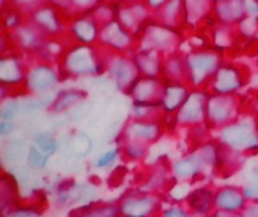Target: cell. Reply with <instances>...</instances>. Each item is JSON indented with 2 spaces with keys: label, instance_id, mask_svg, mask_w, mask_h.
<instances>
[{
  "label": "cell",
  "instance_id": "obj_9",
  "mask_svg": "<svg viewBox=\"0 0 258 217\" xmlns=\"http://www.w3.org/2000/svg\"><path fill=\"white\" fill-rule=\"evenodd\" d=\"M100 32L101 21L92 12H83L68 20L65 36L71 44H98Z\"/></svg>",
  "mask_w": 258,
  "mask_h": 217
},
{
  "label": "cell",
  "instance_id": "obj_11",
  "mask_svg": "<svg viewBox=\"0 0 258 217\" xmlns=\"http://www.w3.org/2000/svg\"><path fill=\"white\" fill-rule=\"evenodd\" d=\"M106 73L113 77L116 85L122 91H128L132 83L139 77V69L132 54L128 53H110L107 51Z\"/></svg>",
  "mask_w": 258,
  "mask_h": 217
},
{
  "label": "cell",
  "instance_id": "obj_17",
  "mask_svg": "<svg viewBox=\"0 0 258 217\" xmlns=\"http://www.w3.org/2000/svg\"><path fill=\"white\" fill-rule=\"evenodd\" d=\"M136 66L142 76H154V77H162L163 71V56L160 51L147 48V47H138L132 53Z\"/></svg>",
  "mask_w": 258,
  "mask_h": 217
},
{
  "label": "cell",
  "instance_id": "obj_22",
  "mask_svg": "<svg viewBox=\"0 0 258 217\" xmlns=\"http://www.w3.org/2000/svg\"><path fill=\"white\" fill-rule=\"evenodd\" d=\"M32 143L35 147H38L42 153H45L47 156H53L59 151L60 148V143L59 140L50 133V131H38L33 134L32 137Z\"/></svg>",
  "mask_w": 258,
  "mask_h": 217
},
{
  "label": "cell",
  "instance_id": "obj_16",
  "mask_svg": "<svg viewBox=\"0 0 258 217\" xmlns=\"http://www.w3.org/2000/svg\"><path fill=\"white\" fill-rule=\"evenodd\" d=\"M192 86L184 80H169L163 79V91H162V110L163 113L175 115L181 104L186 101L187 95L190 94Z\"/></svg>",
  "mask_w": 258,
  "mask_h": 217
},
{
  "label": "cell",
  "instance_id": "obj_14",
  "mask_svg": "<svg viewBox=\"0 0 258 217\" xmlns=\"http://www.w3.org/2000/svg\"><path fill=\"white\" fill-rule=\"evenodd\" d=\"M119 211L125 216H150L159 211V201L151 192H128L119 199Z\"/></svg>",
  "mask_w": 258,
  "mask_h": 217
},
{
  "label": "cell",
  "instance_id": "obj_18",
  "mask_svg": "<svg viewBox=\"0 0 258 217\" xmlns=\"http://www.w3.org/2000/svg\"><path fill=\"white\" fill-rule=\"evenodd\" d=\"M206 160L203 159L201 153H195V154H190L184 159H180L177 160L171 171H172V175L175 180H180V181H197V178L204 172L206 169Z\"/></svg>",
  "mask_w": 258,
  "mask_h": 217
},
{
  "label": "cell",
  "instance_id": "obj_8",
  "mask_svg": "<svg viewBox=\"0 0 258 217\" xmlns=\"http://www.w3.org/2000/svg\"><path fill=\"white\" fill-rule=\"evenodd\" d=\"M209 94L210 91L207 88H192L186 101L175 113L178 125L194 127V125L206 124Z\"/></svg>",
  "mask_w": 258,
  "mask_h": 217
},
{
  "label": "cell",
  "instance_id": "obj_15",
  "mask_svg": "<svg viewBox=\"0 0 258 217\" xmlns=\"http://www.w3.org/2000/svg\"><path fill=\"white\" fill-rule=\"evenodd\" d=\"M29 66L24 59L17 53H9V56H3L0 62V79L3 88H24L26 76Z\"/></svg>",
  "mask_w": 258,
  "mask_h": 217
},
{
  "label": "cell",
  "instance_id": "obj_23",
  "mask_svg": "<svg viewBox=\"0 0 258 217\" xmlns=\"http://www.w3.org/2000/svg\"><path fill=\"white\" fill-rule=\"evenodd\" d=\"M48 160H50V156H47L45 153H42L38 147L32 145L29 148V151H27V165L32 169L42 171L48 165Z\"/></svg>",
  "mask_w": 258,
  "mask_h": 217
},
{
  "label": "cell",
  "instance_id": "obj_13",
  "mask_svg": "<svg viewBox=\"0 0 258 217\" xmlns=\"http://www.w3.org/2000/svg\"><path fill=\"white\" fill-rule=\"evenodd\" d=\"M248 205V199L243 195V190L236 186H224L215 192V213L219 216H233L243 214Z\"/></svg>",
  "mask_w": 258,
  "mask_h": 217
},
{
  "label": "cell",
  "instance_id": "obj_21",
  "mask_svg": "<svg viewBox=\"0 0 258 217\" xmlns=\"http://www.w3.org/2000/svg\"><path fill=\"white\" fill-rule=\"evenodd\" d=\"M68 148L77 157H86L92 150V140L86 133H73L68 137Z\"/></svg>",
  "mask_w": 258,
  "mask_h": 217
},
{
  "label": "cell",
  "instance_id": "obj_4",
  "mask_svg": "<svg viewBox=\"0 0 258 217\" xmlns=\"http://www.w3.org/2000/svg\"><path fill=\"white\" fill-rule=\"evenodd\" d=\"M98 45L110 53L132 54L139 47V39L118 18H112L101 24Z\"/></svg>",
  "mask_w": 258,
  "mask_h": 217
},
{
  "label": "cell",
  "instance_id": "obj_2",
  "mask_svg": "<svg viewBox=\"0 0 258 217\" xmlns=\"http://www.w3.org/2000/svg\"><path fill=\"white\" fill-rule=\"evenodd\" d=\"M218 140L237 153L258 154V119L236 118L227 125L218 128Z\"/></svg>",
  "mask_w": 258,
  "mask_h": 217
},
{
  "label": "cell",
  "instance_id": "obj_25",
  "mask_svg": "<svg viewBox=\"0 0 258 217\" xmlns=\"http://www.w3.org/2000/svg\"><path fill=\"white\" fill-rule=\"evenodd\" d=\"M20 107H21V104L15 97L3 98V106H2V110H0L2 121H14V118L18 113Z\"/></svg>",
  "mask_w": 258,
  "mask_h": 217
},
{
  "label": "cell",
  "instance_id": "obj_5",
  "mask_svg": "<svg viewBox=\"0 0 258 217\" xmlns=\"http://www.w3.org/2000/svg\"><path fill=\"white\" fill-rule=\"evenodd\" d=\"M240 115V98L237 94H209L207 100V119L206 124L210 130H218Z\"/></svg>",
  "mask_w": 258,
  "mask_h": 217
},
{
  "label": "cell",
  "instance_id": "obj_6",
  "mask_svg": "<svg viewBox=\"0 0 258 217\" xmlns=\"http://www.w3.org/2000/svg\"><path fill=\"white\" fill-rule=\"evenodd\" d=\"M249 77L242 65L222 60L207 89L215 94H237L248 83Z\"/></svg>",
  "mask_w": 258,
  "mask_h": 217
},
{
  "label": "cell",
  "instance_id": "obj_27",
  "mask_svg": "<svg viewBox=\"0 0 258 217\" xmlns=\"http://www.w3.org/2000/svg\"><path fill=\"white\" fill-rule=\"evenodd\" d=\"M15 130V124L14 121H2L0 122V134L2 137H8L14 133Z\"/></svg>",
  "mask_w": 258,
  "mask_h": 217
},
{
  "label": "cell",
  "instance_id": "obj_19",
  "mask_svg": "<svg viewBox=\"0 0 258 217\" xmlns=\"http://www.w3.org/2000/svg\"><path fill=\"white\" fill-rule=\"evenodd\" d=\"M215 192L212 187H198L190 190L186 202V207L194 214H213L215 207Z\"/></svg>",
  "mask_w": 258,
  "mask_h": 217
},
{
  "label": "cell",
  "instance_id": "obj_1",
  "mask_svg": "<svg viewBox=\"0 0 258 217\" xmlns=\"http://www.w3.org/2000/svg\"><path fill=\"white\" fill-rule=\"evenodd\" d=\"M59 59L60 80L65 77L98 76L106 71L107 50L98 44H70Z\"/></svg>",
  "mask_w": 258,
  "mask_h": 217
},
{
  "label": "cell",
  "instance_id": "obj_3",
  "mask_svg": "<svg viewBox=\"0 0 258 217\" xmlns=\"http://www.w3.org/2000/svg\"><path fill=\"white\" fill-rule=\"evenodd\" d=\"M184 57L187 83L192 88H207L222 62L221 53L212 47H197Z\"/></svg>",
  "mask_w": 258,
  "mask_h": 217
},
{
  "label": "cell",
  "instance_id": "obj_12",
  "mask_svg": "<svg viewBox=\"0 0 258 217\" xmlns=\"http://www.w3.org/2000/svg\"><path fill=\"white\" fill-rule=\"evenodd\" d=\"M165 127L160 121V118L153 119H141L135 118L127 124V128L121 133L122 134V143L127 140L141 142L145 145H151L153 142L159 140V137L163 134Z\"/></svg>",
  "mask_w": 258,
  "mask_h": 217
},
{
  "label": "cell",
  "instance_id": "obj_24",
  "mask_svg": "<svg viewBox=\"0 0 258 217\" xmlns=\"http://www.w3.org/2000/svg\"><path fill=\"white\" fill-rule=\"evenodd\" d=\"M119 154H122L121 147L113 148V150H107L103 154H100L95 160H94V166L97 169H109L119 157Z\"/></svg>",
  "mask_w": 258,
  "mask_h": 217
},
{
  "label": "cell",
  "instance_id": "obj_26",
  "mask_svg": "<svg viewBox=\"0 0 258 217\" xmlns=\"http://www.w3.org/2000/svg\"><path fill=\"white\" fill-rule=\"evenodd\" d=\"M45 3H48V0H9V6L18 9L26 17L30 15L33 11H36L38 8H41Z\"/></svg>",
  "mask_w": 258,
  "mask_h": 217
},
{
  "label": "cell",
  "instance_id": "obj_7",
  "mask_svg": "<svg viewBox=\"0 0 258 217\" xmlns=\"http://www.w3.org/2000/svg\"><path fill=\"white\" fill-rule=\"evenodd\" d=\"M27 20L48 39H59L67 33V23L68 18L51 3H45L30 15Z\"/></svg>",
  "mask_w": 258,
  "mask_h": 217
},
{
  "label": "cell",
  "instance_id": "obj_20",
  "mask_svg": "<svg viewBox=\"0 0 258 217\" xmlns=\"http://www.w3.org/2000/svg\"><path fill=\"white\" fill-rule=\"evenodd\" d=\"M85 97H86V92L79 91V89H63V91H59L57 95H54V98H53L51 109L54 112L67 110V109L73 107V104H76L80 100H83Z\"/></svg>",
  "mask_w": 258,
  "mask_h": 217
},
{
  "label": "cell",
  "instance_id": "obj_28",
  "mask_svg": "<svg viewBox=\"0 0 258 217\" xmlns=\"http://www.w3.org/2000/svg\"><path fill=\"white\" fill-rule=\"evenodd\" d=\"M166 2L169 0H145V3L148 5V8L151 9V12H156L159 8H162Z\"/></svg>",
  "mask_w": 258,
  "mask_h": 217
},
{
  "label": "cell",
  "instance_id": "obj_10",
  "mask_svg": "<svg viewBox=\"0 0 258 217\" xmlns=\"http://www.w3.org/2000/svg\"><path fill=\"white\" fill-rule=\"evenodd\" d=\"M57 82H60L59 68H56L50 60L39 59L38 62L29 66L24 89L29 94L44 95L53 86H56Z\"/></svg>",
  "mask_w": 258,
  "mask_h": 217
}]
</instances>
